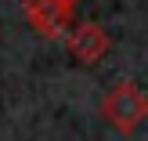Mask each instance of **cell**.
<instances>
[{
	"label": "cell",
	"instance_id": "obj_1",
	"mask_svg": "<svg viewBox=\"0 0 148 141\" xmlns=\"http://www.w3.org/2000/svg\"><path fill=\"white\" fill-rule=\"evenodd\" d=\"M101 116L112 123L119 134H134L137 127L148 120V94L134 80H123L101 98Z\"/></svg>",
	"mask_w": 148,
	"mask_h": 141
},
{
	"label": "cell",
	"instance_id": "obj_4",
	"mask_svg": "<svg viewBox=\"0 0 148 141\" xmlns=\"http://www.w3.org/2000/svg\"><path fill=\"white\" fill-rule=\"evenodd\" d=\"M65 4H69V7H76V4H79V0H65Z\"/></svg>",
	"mask_w": 148,
	"mask_h": 141
},
{
	"label": "cell",
	"instance_id": "obj_3",
	"mask_svg": "<svg viewBox=\"0 0 148 141\" xmlns=\"http://www.w3.org/2000/svg\"><path fill=\"white\" fill-rule=\"evenodd\" d=\"M65 43H69V54L76 58L79 65H98L101 58L108 54V47H112L108 33L98 22H76V25H69Z\"/></svg>",
	"mask_w": 148,
	"mask_h": 141
},
{
	"label": "cell",
	"instance_id": "obj_2",
	"mask_svg": "<svg viewBox=\"0 0 148 141\" xmlns=\"http://www.w3.org/2000/svg\"><path fill=\"white\" fill-rule=\"evenodd\" d=\"M22 11H25V22L33 25V33L43 40H58L72 25V7L65 0H22Z\"/></svg>",
	"mask_w": 148,
	"mask_h": 141
}]
</instances>
